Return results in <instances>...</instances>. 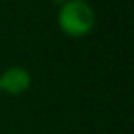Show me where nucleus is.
Segmentation results:
<instances>
[{"mask_svg": "<svg viewBox=\"0 0 134 134\" xmlns=\"http://www.w3.org/2000/svg\"><path fill=\"white\" fill-rule=\"evenodd\" d=\"M95 10L85 0H63L57 12V24L65 36L83 38L95 28Z\"/></svg>", "mask_w": 134, "mask_h": 134, "instance_id": "obj_1", "label": "nucleus"}, {"mask_svg": "<svg viewBox=\"0 0 134 134\" xmlns=\"http://www.w3.org/2000/svg\"><path fill=\"white\" fill-rule=\"evenodd\" d=\"M32 85V75H30L28 69L20 65L8 67L4 73H0V93H6V95H24L26 91Z\"/></svg>", "mask_w": 134, "mask_h": 134, "instance_id": "obj_2", "label": "nucleus"}]
</instances>
